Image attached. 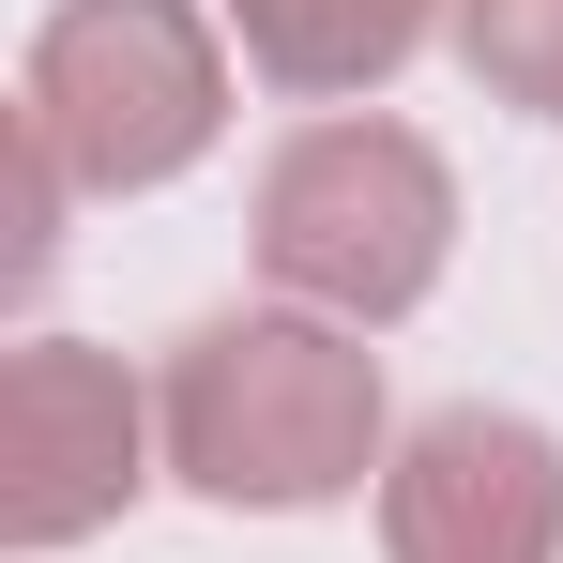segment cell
I'll return each mask as SVG.
<instances>
[{
  "label": "cell",
  "instance_id": "1",
  "mask_svg": "<svg viewBox=\"0 0 563 563\" xmlns=\"http://www.w3.org/2000/svg\"><path fill=\"white\" fill-rule=\"evenodd\" d=\"M153 427H168V472L229 518H320L396 457L380 351L351 320H305V305L184 320V351L153 366Z\"/></svg>",
  "mask_w": 563,
  "mask_h": 563
},
{
  "label": "cell",
  "instance_id": "2",
  "mask_svg": "<svg viewBox=\"0 0 563 563\" xmlns=\"http://www.w3.org/2000/svg\"><path fill=\"white\" fill-rule=\"evenodd\" d=\"M15 137L77 198H153L229 137L213 0H62L15 62Z\"/></svg>",
  "mask_w": 563,
  "mask_h": 563
},
{
  "label": "cell",
  "instance_id": "3",
  "mask_svg": "<svg viewBox=\"0 0 563 563\" xmlns=\"http://www.w3.org/2000/svg\"><path fill=\"white\" fill-rule=\"evenodd\" d=\"M442 260H457V168L411 122L335 107V122L275 137V168H260V275L305 320L380 335V320H411L442 289Z\"/></svg>",
  "mask_w": 563,
  "mask_h": 563
},
{
  "label": "cell",
  "instance_id": "4",
  "mask_svg": "<svg viewBox=\"0 0 563 563\" xmlns=\"http://www.w3.org/2000/svg\"><path fill=\"white\" fill-rule=\"evenodd\" d=\"M168 457L153 396L122 380V351H77V335H15L0 366V549H77L107 533Z\"/></svg>",
  "mask_w": 563,
  "mask_h": 563
},
{
  "label": "cell",
  "instance_id": "5",
  "mask_svg": "<svg viewBox=\"0 0 563 563\" xmlns=\"http://www.w3.org/2000/svg\"><path fill=\"white\" fill-rule=\"evenodd\" d=\"M380 563H563V442L533 411H427L380 457Z\"/></svg>",
  "mask_w": 563,
  "mask_h": 563
},
{
  "label": "cell",
  "instance_id": "6",
  "mask_svg": "<svg viewBox=\"0 0 563 563\" xmlns=\"http://www.w3.org/2000/svg\"><path fill=\"white\" fill-rule=\"evenodd\" d=\"M244 31V77L289 107H366L380 77H411L427 31H457V0H213Z\"/></svg>",
  "mask_w": 563,
  "mask_h": 563
},
{
  "label": "cell",
  "instance_id": "7",
  "mask_svg": "<svg viewBox=\"0 0 563 563\" xmlns=\"http://www.w3.org/2000/svg\"><path fill=\"white\" fill-rule=\"evenodd\" d=\"M457 77L518 122H563V0H457Z\"/></svg>",
  "mask_w": 563,
  "mask_h": 563
}]
</instances>
